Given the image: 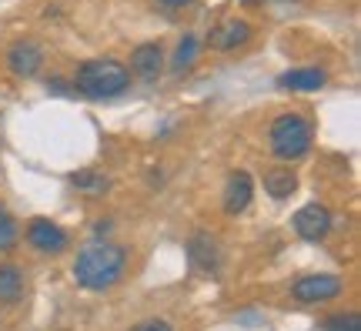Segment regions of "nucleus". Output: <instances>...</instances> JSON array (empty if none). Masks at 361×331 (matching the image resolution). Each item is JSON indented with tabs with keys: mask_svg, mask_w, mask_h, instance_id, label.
<instances>
[{
	"mask_svg": "<svg viewBox=\"0 0 361 331\" xmlns=\"http://www.w3.org/2000/svg\"><path fill=\"white\" fill-rule=\"evenodd\" d=\"M322 331H361L358 315H331V318L322 321Z\"/></svg>",
	"mask_w": 361,
	"mask_h": 331,
	"instance_id": "obj_18",
	"label": "nucleus"
},
{
	"mask_svg": "<svg viewBox=\"0 0 361 331\" xmlns=\"http://www.w3.org/2000/svg\"><path fill=\"white\" fill-rule=\"evenodd\" d=\"M20 238V228H17V217L11 211L0 207V251H13V244Z\"/></svg>",
	"mask_w": 361,
	"mask_h": 331,
	"instance_id": "obj_17",
	"label": "nucleus"
},
{
	"mask_svg": "<svg viewBox=\"0 0 361 331\" xmlns=\"http://www.w3.org/2000/svg\"><path fill=\"white\" fill-rule=\"evenodd\" d=\"M27 244L34 251H40V255H61L71 244V234L57 221H51V217H34L27 224Z\"/></svg>",
	"mask_w": 361,
	"mask_h": 331,
	"instance_id": "obj_8",
	"label": "nucleus"
},
{
	"mask_svg": "<svg viewBox=\"0 0 361 331\" xmlns=\"http://www.w3.org/2000/svg\"><path fill=\"white\" fill-rule=\"evenodd\" d=\"M24 294V267L7 261L0 265V305H17Z\"/></svg>",
	"mask_w": 361,
	"mask_h": 331,
	"instance_id": "obj_14",
	"label": "nucleus"
},
{
	"mask_svg": "<svg viewBox=\"0 0 361 331\" xmlns=\"http://www.w3.org/2000/svg\"><path fill=\"white\" fill-rule=\"evenodd\" d=\"M124 267H128V251L114 241H87L74 258V281L87 291H107L114 288L117 281L124 278Z\"/></svg>",
	"mask_w": 361,
	"mask_h": 331,
	"instance_id": "obj_1",
	"label": "nucleus"
},
{
	"mask_svg": "<svg viewBox=\"0 0 361 331\" xmlns=\"http://www.w3.org/2000/svg\"><path fill=\"white\" fill-rule=\"evenodd\" d=\"M197 51H201V44H197V37L194 34H184V37L178 40V47H174V54H171V74H184V71H191L194 61H197Z\"/></svg>",
	"mask_w": 361,
	"mask_h": 331,
	"instance_id": "obj_15",
	"label": "nucleus"
},
{
	"mask_svg": "<svg viewBox=\"0 0 361 331\" xmlns=\"http://www.w3.org/2000/svg\"><path fill=\"white\" fill-rule=\"evenodd\" d=\"M251 37H255V27L247 24L245 17H224V20H218V24L211 27V34H207V51L231 54V51H238V47H245Z\"/></svg>",
	"mask_w": 361,
	"mask_h": 331,
	"instance_id": "obj_7",
	"label": "nucleus"
},
{
	"mask_svg": "<svg viewBox=\"0 0 361 331\" xmlns=\"http://www.w3.org/2000/svg\"><path fill=\"white\" fill-rule=\"evenodd\" d=\"M188 261H191V267H197L201 275H218L221 261H224L221 241L211 231H194L191 241H188Z\"/></svg>",
	"mask_w": 361,
	"mask_h": 331,
	"instance_id": "obj_9",
	"label": "nucleus"
},
{
	"mask_svg": "<svg viewBox=\"0 0 361 331\" xmlns=\"http://www.w3.org/2000/svg\"><path fill=\"white\" fill-rule=\"evenodd\" d=\"M71 88L90 101H114L130 88V71L114 57H90L74 71Z\"/></svg>",
	"mask_w": 361,
	"mask_h": 331,
	"instance_id": "obj_2",
	"label": "nucleus"
},
{
	"mask_svg": "<svg viewBox=\"0 0 361 331\" xmlns=\"http://www.w3.org/2000/svg\"><path fill=\"white\" fill-rule=\"evenodd\" d=\"M111 228H114V224H111V217H101V221L94 224V234H97V241H104V238L111 234Z\"/></svg>",
	"mask_w": 361,
	"mask_h": 331,
	"instance_id": "obj_20",
	"label": "nucleus"
},
{
	"mask_svg": "<svg viewBox=\"0 0 361 331\" xmlns=\"http://www.w3.org/2000/svg\"><path fill=\"white\" fill-rule=\"evenodd\" d=\"M245 4H247V0H245Z\"/></svg>",
	"mask_w": 361,
	"mask_h": 331,
	"instance_id": "obj_24",
	"label": "nucleus"
},
{
	"mask_svg": "<svg viewBox=\"0 0 361 331\" xmlns=\"http://www.w3.org/2000/svg\"><path fill=\"white\" fill-rule=\"evenodd\" d=\"M44 61H47V54H44V47H40V40H34V37L13 40L11 47H7V54H4L7 71H11L13 77H20V80L37 77L40 67H44Z\"/></svg>",
	"mask_w": 361,
	"mask_h": 331,
	"instance_id": "obj_6",
	"label": "nucleus"
},
{
	"mask_svg": "<svg viewBox=\"0 0 361 331\" xmlns=\"http://www.w3.org/2000/svg\"><path fill=\"white\" fill-rule=\"evenodd\" d=\"M130 331H174V328H171L164 318H147V321H141V325H134Z\"/></svg>",
	"mask_w": 361,
	"mask_h": 331,
	"instance_id": "obj_19",
	"label": "nucleus"
},
{
	"mask_svg": "<svg viewBox=\"0 0 361 331\" xmlns=\"http://www.w3.org/2000/svg\"><path fill=\"white\" fill-rule=\"evenodd\" d=\"M71 184H74L80 194H87V198H101V194L111 188V178H107L104 171L84 167V171H78V174H71Z\"/></svg>",
	"mask_w": 361,
	"mask_h": 331,
	"instance_id": "obj_16",
	"label": "nucleus"
},
{
	"mask_svg": "<svg viewBox=\"0 0 361 331\" xmlns=\"http://www.w3.org/2000/svg\"><path fill=\"white\" fill-rule=\"evenodd\" d=\"M274 4H298V0H274Z\"/></svg>",
	"mask_w": 361,
	"mask_h": 331,
	"instance_id": "obj_23",
	"label": "nucleus"
},
{
	"mask_svg": "<svg viewBox=\"0 0 361 331\" xmlns=\"http://www.w3.org/2000/svg\"><path fill=\"white\" fill-rule=\"evenodd\" d=\"M161 7H168V11H180V7H188V4H194V0H157Z\"/></svg>",
	"mask_w": 361,
	"mask_h": 331,
	"instance_id": "obj_21",
	"label": "nucleus"
},
{
	"mask_svg": "<svg viewBox=\"0 0 361 331\" xmlns=\"http://www.w3.org/2000/svg\"><path fill=\"white\" fill-rule=\"evenodd\" d=\"M345 291V281L338 275H301V278L291 284V298L298 305H324V301H335L338 294Z\"/></svg>",
	"mask_w": 361,
	"mask_h": 331,
	"instance_id": "obj_4",
	"label": "nucleus"
},
{
	"mask_svg": "<svg viewBox=\"0 0 361 331\" xmlns=\"http://www.w3.org/2000/svg\"><path fill=\"white\" fill-rule=\"evenodd\" d=\"M291 228H295V234L301 238V241L318 244V241H324V238L331 234V228H335V215H331L324 204L311 201V204H305V207H298L295 211Z\"/></svg>",
	"mask_w": 361,
	"mask_h": 331,
	"instance_id": "obj_5",
	"label": "nucleus"
},
{
	"mask_svg": "<svg viewBox=\"0 0 361 331\" xmlns=\"http://www.w3.org/2000/svg\"><path fill=\"white\" fill-rule=\"evenodd\" d=\"M261 184H264V194H271L274 201H288V198L298 191V174H295V167L278 164V167H268V171H264Z\"/></svg>",
	"mask_w": 361,
	"mask_h": 331,
	"instance_id": "obj_13",
	"label": "nucleus"
},
{
	"mask_svg": "<svg viewBox=\"0 0 361 331\" xmlns=\"http://www.w3.org/2000/svg\"><path fill=\"white\" fill-rule=\"evenodd\" d=\"M255 198V181L247 171H231L228 181H224V191H221V207L224 215H245L247 204Z\"/></svg>",
	"mask_w": 361,
	"mask_h": 331,
	"instance_id": "obj_11",
	"label": "nucleus"
},
{
	"mask_svg": "<svg viewBox=\"0 0 361 331\" xmlns=\"http://www.w3.org/2000/svg\"><path fill=\"white\" fill-rule=\"evenodd\" d=\"M311 140H314V128L305 114L298 111H288V114H278L268 128V148L278 161H301L305 154L311 151Z\"/></svg>",
	"mask_w": 361,
	"mask_h": 331,
	"instance_id": "obj_3",
	"label": "nucleus"
},
{
	"mask_svg": "<svg viewBox=\"0 0 361 331\" xmlns=\"http://www.w3.org/2000/svg\"><path fill=\"white\" fill-rule=\"evenodd\" d=\"M47 88H51L54 94H67V80H61V77H51V80H47Z\"/></svg>",
	"mask_w": 361,
	"mask_h": 331,
	"instance_id": "obj_22",
	"label": "nucleus"
},
{
	"mask_svg": "<svg viewBox=\"0 0 361 331\" xmlns=\"http://www.w3.org/2000/svg\"><path fill=\"white\" fill-rule=\"evenodd\" d=\"M164 67H168V57H164V47L154 44V40H147V44H137L134 51H130V74L144 80V84H157L161 74H164Z\"/></svg>",
	"mask_w": 361,
	"mask_h": 331,
	"instance_id": "obj_10",
	"label": "nucleus"
},
{
	"mask_svg": "<svg viewBox=\"0 0 361 331\" xmlns=\"http://www.w3.org/2000/svg\"><path fill=\"white\" fill-rule=\"evenodd\" d=\"M328 84V74L322 67H295V71H284L278 77V88L281 90H298V94H308V90H322Z\"/></svg>",
	"mask_w": 361,
	"mask_h": 331,
	"instance_id": "obj_12",
	"label": "nucleus"
}]
</instances>
